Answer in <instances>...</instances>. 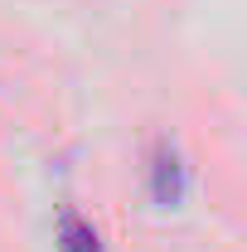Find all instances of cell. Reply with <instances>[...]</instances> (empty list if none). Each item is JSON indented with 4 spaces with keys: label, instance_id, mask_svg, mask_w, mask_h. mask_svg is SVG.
<instances>
[{
    "label": "cell",
    "instance_id": "1",
    "mask_svg": "<svg viewBox=\"0 0 247 252\" xmlns=\"http://www.w3.org/2000/svg\"><path fill=\"white\" fill-rule=\"evenodd\" d=\"M151 194L160 209H175L185 199V165L175 156V146H155V160H151Z\"/></svg>",
    "mask_w": 247,
    "mask_h": 252
},
{
    "label": "cell",
    "instance_id": "2",
    "mask_svg": "<svg viewBox=\"0 0 247 252\" xmlns=\"http://www.w3.org/2000/svg\"><path fill=\"white\" fill-rule=\"evenodd\" d=\"M59 243H63V252H102V243H97V233H93V223H83L78 214H68V219H63Z\"/></svg>",
    "mask_w": 247,
    "mask_h": 252
}]
</instances>
